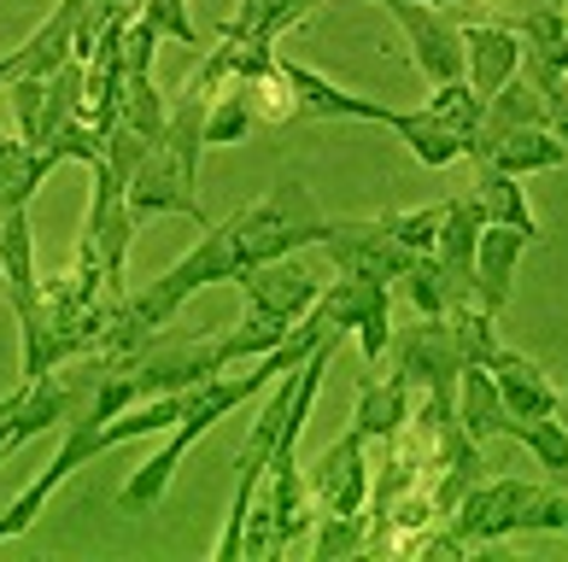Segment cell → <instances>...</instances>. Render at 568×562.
<instances>
[{"label": "cell", "instance_id": "obj_12", "mask_svg": "<svg viewBox=\"0 0 568 562\" xmlns=\"http://www.w3.org/2000/svg\"><path fill=\"white\" fill-rule=\"evenodd\" d=\"M534 246V235H521L510 223H487L475 241V305L480 310H498L510 305V287H516V269H521V253Z\"/></svg>", "mask_w": 568, "mask_h": 562}, {"label": "cell", "instance_id": "obj_10", "mask_svg": "<svg viewBox=\"0 0 568 562\" xmlns=\"http://www.w3.org/2000/svg\"><path fill=\"white\" fill-rule=\"evenodd\" d=\"M0 294H7L12 317L30 323L48 310V287L36 282V235H30V205L0 217Z\"/></svg>", "mask_w": 568, "mask_h": 562}, {"label": "cell", "instance_id": "obj_25", "mask_svg": "<svg viewBox=\"0 0 568 562\" xmlns=\"http://www.w3.org/2000/svg\"><path fill=\"white\" fill-rule=\"evenodd\" d=\"M504 440H521L539 457V469H551V481L568 487V428H562V410L557 416H510V422H504Z\"/></svg>", "mask_w": 568, "mask_h": 562}, {"label": "cell", "instance_id": "obj_24", "mask_svg": "<svg viewBox=\"0 0 568 562\" xmlns=\"http://www.w3.org/2000/svg\"><path fill=\"white\" fill-rule=\"evenodd\" d=\"M252 123H258V112H252V82H223L212 94V106H205V147H241L252 135Z\"/></svg>", "mask_w": 568, "mask_h": 562}, {"label": "cell", "instance_id": "obj_3", "mask_svg": "<svg viewBox=\"0 0 568 562\" xmlns=\"http://www.w3.org/2000/svg\"><path fill=\"white\" fill-rule=\"evenodd\" d=\"M317 253L334 264V276H375L387 287L405 282V269L423 258V253H410V246H398L382 228V217H328Z\"/></svg>", "mask_w": 568, "mask_h": 562}, {"label": "cell", "instance_id": "obj_5", "mask_svg": "<svg viewBox=\"0 0 568 562\" xmlns=\"http://www.w3.org/2000/svg\"><path fill=\"white\" fill-rule=\"evenodd\" d=\"M534 498H539L534 481H475L446 522H452V533L463 539V545H498V539L521 533Z\"/></svg>", "mask_w": 568, "mask_h": 562}, {"label": "cell", "instance_id": "obj_21", "mask_svg": "<svg viewBox=\"0 0 568 562\" xmlns=\"http://www.w3.org/2000/svg\"><path fill=\"white\" fill-rule=\"evenodd\" d=\"M475 194H480V205H487V223H510V228L539 241V223H534V205H528L521 176L498 171V164H475Z\"/></svg>", "mask_w": 568, "mask_h": 562}, {"label": "cell", "instance_id": "obj_36", "mask_svg": "<svg viewBox=\"0 0 568 562\" xmlns=\"http://www.w3.org/2000/svg\"><path fill=\"white\" fill-rule=\"evenodd\" d=\"M153 53H159V30L135 12L130 30H123V71H130V76H153Z\"/></svg>", "mask_w": 568, "mask_h": 562}, {"label": "cell", "instance_id": "obj_39", "mask_svg": "<svg viewBox=\"0 0 568 562\" xmlns=\"http://www.w3.org/2000/svg\"><path fill=\"white\" fill-rule=\"evenodd\" d=\"M0 135H7V123H0Z\"/></svg>", "mask_w": 568, "mask_h": 562}, {"label": "cell", "instance_id": "obj_7", "mask_svg": "<svg viewBox=\"0 0 568 562\" xmlns=\"http://www.w3.org/2000/svg\"><path fill=\"white\" fill-rule=\"evenodd\" d=\"M282 82L293 94V117H311V123H387L393 130V117H398V106H382V100H369V94H352V89H341V82H328L323 71L300 65V59H282Z\"/></svg>", "mask_w": 568, "mask_h": 562}, {"label": "cell", "instance_id": "obj_27", "mask_svg": "<svg viewBox=\"0 0 568 562\" xmlns=\"http://www.w3.org/2000/svg\"><path fill=\"white\" fill-rule=\"evenodd\" d=\"M446 323H452V340H457V358H463V364H480V369L498 364L504 340H498V317H493V310H480V305L469 299V305H457Z\"/></svg>", "mask_w": 568, "mask_h": 562}, {"label": "cell", "instance_id": "obj_2", "mask_svg": "<svg viewBox=\"0 0 568 562\" xmlns=\"http://www.w3.org/2000/svg\"><path fill=\"white\" fill-rule=\"evenodd\" d=\"M323 205L300 176H276L252 205H241L229 217V241H235V258L246 264H270V258H293L300 246L323 241Z\"/></svg>", "mask_w": 568, "mask_h": 562}, {"label": "cell", "instance_id": "obj_15", "mask_svg": "<svg viewBox=\"0 0 568 562\" xmlns=\"http://www.w3.org/2000/svg\"><path fill=\"white\" fill-rule=\"evenodd\" d=\"M493 381H498L504 410H510V416H557V410H562L557 381H551V375H545L534 358H521V351H498Z\"/></svg>", "mask_w": 568, "mask_h": 562}, {"label": "cell", "instance_id": "obj_37", "mask_svg": "<svg viewBox=\"0 0 568 562\" xmlns=\"http://www.w3.org/2000/svg\"><path fill=\"white\" fill-rule=\"evenodd\" d=\"M551 130L562 135V147H568V100H551Z\"/></svg>", "mask_w": 568, "mask_h": 562}, {"label": "cell", "instance_id": "obj_23", "mask_svg": "<svg viewBox=\"0 0 568 562\" xmlns=\"http://www.w3.org/2000/svg\"><path fill=\"white\" fill-rule=\"evenodd\" d=\"M393 135L405 141L410 159L428 164V171H446V164L463 159V135H452L446 123H434L428 106H423V112H398V117H393Z\"/></svg>", "mask_w": 568, "mask_h": 562}, {"label": "cell", "instance_id": "obj_18", "mask_svg": "<svg viewBox=\"0 0 568 562\" xmlns=\"http://www.w3.org/2000/svg\"><path fill=\"white\" fill-rule=\"evenodd\" d=\"M205 106H212V94L182 89L171 100V117H164V135H159V153H171L187 176H200V159H205Z\"/></svg>", "mask_w": 568, "mask_h": 562}, {"label": "cell", "instance_id": "obj_35", "mask_svg": "<svg viewBox=\"0 0 568 562\" xmlns=\"http://www.w3.org/2000/svg\"><path fill=\"white\" fill-rule=\"evenodd\" d=\"M146 153H153V141H146L141 130H130V123H123V117H118V123H112V130H106V153H100V159H106V164H112V171H118L123 182H130V176H135V164H141Z\"/></svg>", "mask_w": 568, "mask_h": 562}, {"label": "cell", "instance_id": "obj_8", "mask_svg": "<svg viewBox=\"0 0 568 562\" xmlns=\"http://www.w3.org/2000/svg\"><path fill=\"white\" fill-rule=\"evenodd\" d=\"M364 433L346 428L341 440H334L323 457H317V469L305 474V487H311V504L317 510H334V515H357L369 504V457H364Z\"/></svg>", "mask_w": 568, "mask_h": 562}, {"label": "cell", "instance_id": "obj_9", "mask_svg": "<svg viewBox=\"0 0 568 562\" xmlns=\"http://www.w3.org/2000/svg\"><path fill=\"white\" fill-rule=\"evenodd\" d=\"M241 299L246 310H258V317H276V323H300L311 305H317L323 294V282L311 276V269H300L293 258H270V264H246L241 276Z\"/></svg>", "mask_w": 568, "mask_h": 562}, {"label": "cell", "instance_id": "obj_22", "mask_svg": "<svg viewBox=\"0 0 568 562\" xmlns=\"http://www.w3.org/2000/svg\"><path fill=\"white\" fill-rule=\"evenodd\" d=\"M89 112V59H65L53 76H48V112H41V135H36V147H48V141L65 130L71 117Z\"/></svg>", "mask_w": 568, "mask_h": 562}, {"label": "cell", "instance_id": "obj_4", "mask_svg": "<svg viewBox=\"0 0 568 562\" xmlns=\"http://www.w3.org/2000/svg\"><path fill=\"white\" fill-rule=\"evenodd\" d=\"M323 317L341 328V335H357V346H364V364L375 369L393 351V317H387V282L375 276H334L323 282Z\"/></svg>", "mask_w": 568, "mask_h": 562}, {"label": "cell", "instance_id": "obj_38", "mask_svg": "<svg viewBox=\"0 0 568 562\" xmlns=\"http://www.w3.org/2000/svg\"><path fill=\"white\" fill-rule=\"evenodd\" d=\"M423 7H469V0H423Z\"/></svg>", "mask_w": 568, "mask_h": 562}, {"label": "cell", "instance_id": "obj_34", "mask_svg": "<svg viewBox=\"0 0 568 562\" xmlns=\"http://www.w3.org/2000/svg\"><path fill=\"white\" fill-rule=\"evenodd\" d=\"M7 100L18 112V135L36 141L41 135V112H48V76H12L7 82Z\"/></svg>", "mask_w": 568, "mask_h": 562}, {"label": "cell", "instance_id": "obj_28", "mask_svg": "<svg viewBox=\"0 0 568 562\" xmlns=\"http://www.w3.org/2000/svg\"><path fill=\"white\" fill-rule=\"evenodd\" d=\"M364 545H369L364 515L317 510V533H311V562H346V556H364Z\"/></svg>", "mask_w": 568, "mask_h": 562}, {"label": "cell", "instance_id": "obj_17", "mask_svg": "<svg viewBox=\"0 0 568 562\" xmlns=\"http://www.w3.org/2000/svg\"><path fill=\"white\" fill-rule=\"evenodd\" d=\"M562 159H568V147H562V135L551 123H528V130L498 135L480 164H498V171H510V176H539V171H557Z\"/></svg>", "mask_w": 568, "mask_h": 562}, {"label": "cell", "instance_id": "obj_30", "mask_svg": "<svg viewBox=\"0 0 568 562\" xmlns=\"http://www.w3.org/2000/svg\"><path fill=\"white\" fill-rule=\"evenodd\" d=\"M405 294L416 305V317H446V310H452V282H446V269H439L434 253H423L405 269Z\"/></svg>", "mask_w": 568, "mask_h": 562}, {"label": "cell", "instance_id": "obj_14", "mask_svg": "<svg viewBox=\"0 0 568 562\" xmlns=\"http://www.w3.org/2000/svg\"><path fill=\"white\" fill-rule=\"evenodd\" d=\"M59 171V159L48 147H36L24 135H0V217L24 212L36 200V187Z\"/></svg>", "mask_w": 568, "mask_h": 562}, {"label": "cell", "instance_id": "obj_11", "mask_svg": "<svg viewBox=\"0 0 568 562\" xmlns=\"http://www.w3.org/2000/svg\"><path fill=\"white\" fill-rule=\"evenodd\" d=\"M516 71H521V35L510 24H498V18L463 24V76L475 82L480 100H493Z\"/></svg>", "mask_w": 568, "mask_h": 562}, {"label": "cell", "instance_id": "obj_1", "mask_svg": "<svg viewBox=\"0 0 568 562\" xmlns=\"http://www.w3.org/2000/svg\"><path fill=\"white\" fill-rule=\"evenodd\" d=\"M252 392H270V375L252 364L246 375H212V381H200V387H187V405H182V416L171 428H164V446L146 457V463L123 481V492H118V504L123 510H153L159 498H164V487H171V474H176V463L187 451H194V440L200 433H212L229 410H241Z\"/></svg>", "mask_w": 568, "mask_h": 562}, {"label": "cell", "instance_id": "obj_33", "mask_svg": "<svg viewBox=\"0 0 568 562\" xmlns=\"http://www.w3.org/2000/svg\"><path fill=\"white\" fill-rule=\"evenodd\" d=\"M48 153H53L59 164H100V153H106V135H100L89 117H71L65 130L48 141Z\"/></svg>", "mask_w": 568, "mask_h": 562}, {"label": "cell", "instance_id": "obj_40", "mask_svg": "<svg viewBox=\"0 0 568 562\" xmlns=\"http://www.w3.org/2000/svg\"><path fill=\"white\" fill-rule=\"evenodd\" d=\"M0 463H7V457H0Z\"/></svg>", "mask_w": 568, "mask_h": 562}, {"label": "cell", "instance_id": "obj_16", "mask_svg": "<svg viewBox=\"0 0 568 562\" xmlns=\"http://www.w3.org/2000/svg\"><path fill=\"white\" fill-rule=\"evenodd\" d=\"M405 422H410V381L405 375H387V381H369L357 387V416H352V428L364 433V440H393V433H405Z\"/></svg>", "mask_w": 568, "mask_h": 562}, {"label": "cell", "instance_id": "obj_31", "mask_svg": "<svg viewBox=\"0 0 568 562\" xmlns=\"http://www.w3.org/2000/svg\"><path fill=\"white\" fill-rule=\"evenodd\" d=\"M439 223H446V205H416V212H382V228H387V235H393L398 246H410V253H434Z\"/></svg>", "mask_w": 568, "mask_h": 562}, {"label": "cell", "instance_id": "obj_32", "mask_svg": "<svg viewBox=\"0 0 568 562\" xmlns=\"http://www.w3.org/2000/svg\"><path fill=\"white\" fill-rule=\"evenodd\" d=\"M141 18H146L159 35H171V41H182V48L205 53V35H200V24H194V12H187V0H141Z\"/></svg>", "mask_w": 568, "mask_h": 562}, {"label": "cell", "instance_id": "obj_26", "mask_svg": "<svg viewBox=\"0 0 568 562\" xmlns=\"http://www.w3.org/2000/svg\"><path fill=\"white\" fill-rule=\"evenodd\" d=\"M428 117H434V123H446L452 135H463V159H469V141L480 135L487 100L475 94V82H469V76H457V82H439V89L428 94Z\"/></svg>", "mask_w": 568, "mask_h": 562}, {"label": "cell", "instance_id": "obj_6", "mask_svg": "<svg viewBox=\"0 0 568 562\" xmlns=\"http://www.w3.org/2000/svg\"><path fill=\"white\" fill-rule=\"evenodd\" d=\"M123 200H130L135 217H194L200 228L212 223V212L200 205V176H187L171 153H146L135 164V176L123 182Z\"/></svg>", "mask_w": 568, "mask_h": 562}, {"label": "cell", "instance_id": "obj_19", "mask_svg": "<svg viewBox=\"0 0 568 562\" xmlns=\"http://www.w3.org/2000/svg\"><path fill=\"white\" fill-rule=\"evenodd\" d=\"M457 422L469 428V440H493V433H504L510 410H504V392L493 381V369L463 364V375H457Z\"/></svg>", "mask_w": 568, "mask_h": 562}, {"label": "cell", "instance_id": "obj_20", "mask_svg": "<svg viewBox=\"0 0 568 562\" xmlns=\"http://www.w3.org/2000/svg\"><path fill=\"white\" fill-rule=\"evenodd\" d=\"M323 0H241V12L217 30L223 41H282L300 18H311Z\"/></svg>", "mask_w": 568, "mask_h": 562}, {"label": "cell", "instance_id": "obj_29", "mask_svg": "<svg viewBox=\"0 0 568 562\" xmlns=\"http://www.w3.org/2000/svg\"><path fill=\"white\" fill-rule=\"evenodd\" d=\"M164 117H171V100L153 89V76H123V123H130V130H141V135L159 147Z\"/></svg>", "mask_w": 568, "mask_h": 562}, {"label": "cell", "instance_id": "obj_13", "mask_svg": "<svg viewBox=\"0 0 568 562\" xmlns=\"http://www.w3.org/2000/svg\"><path fill=\"white\" fill-rule=\"evenodd\" d=\"M276 65H282L276 41H223L217 35V48L200 53V71L187 76V89L217 94L223 82H270V76H276Z\"/></svg>", "mask_w": 568, "mask_h": 562}, {"label": "cell", "instance_id": "obj_41", "mask_svg": "<svg viewBox=\"0 0 568 562\" xmlns=\"http://www.w3.org/2000/svg\"><path fill=\"white\" fill-rule=\"evenodd\" d=\"M562 533H568V528H562Z\"/></svg>", "mask_w": 568, "mask_h": 562}]
</instances>
